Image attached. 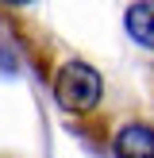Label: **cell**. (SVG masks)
Here are the masks:
<instances>
[{
    "label": "cell",
    "instance_id": "cell-1",
    "mask_svg": "<svg viewBox=\"0 0 154 158\" xmlns=\"http://www.w3.org/2000/svg\"><path fill=\"white\" fill-rule=\"evenodd\" d=\"M100 89H104L100 73L92 66H85V62H66V66L58 69V77H54V100H58L66 112H73V116L96 108Z\"/></svg>",
    "mask_w": 154,
    "mask_h": 158
},
{
    "label": "cell",
    "instance_id": "cell-2",
    "mask_svg": "<svg viewBox=\"0 0 154 158\" xmlns=\"http://www.w3.org/2000/svg\"><path fill=\"white\" fill-rule=\"evenodd\" d=\"M116 158H154V127L146 123H127L112 143Z\"/></svg>",
    "mask_w": 154,
    "mask_h": 158
},
{
    "label": "cell",
    "instance_id": "cell-3",
    "mask_svg": "<svg viewBox=\"0 0 154 158\" xmlns=\"http://www.w3.org/2000/svg\"><path fill=\"white\" fill-rule=\"evenodd\" d=\"M127 31L143 46H154V4H131L127 8Z\"/></svg>",
    "mask_w": 154,
    "mask_h": 158
}]
</instances>
